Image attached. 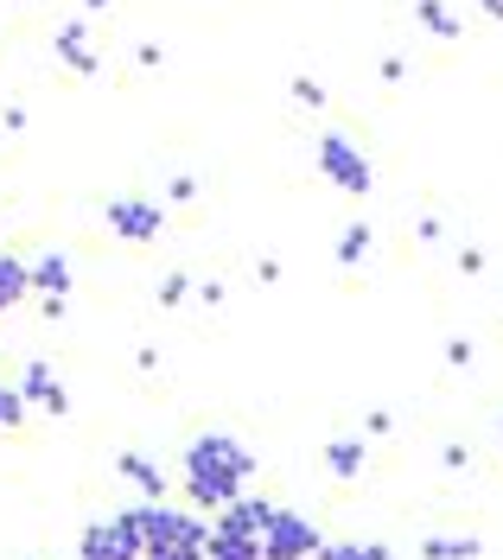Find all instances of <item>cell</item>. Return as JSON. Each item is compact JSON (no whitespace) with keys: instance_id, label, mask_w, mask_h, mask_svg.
I'll return each instance as SVG.
<instances>
[{"instance_id":"cell-21","label":"cell","mask_w":503,"mask_h":560,"mask_svg":"<svg viewBox=\"0 0 503 560\" xmlns=\"http://www.w3.org/2000/svg\"><path fill=\"white\" fill-rule=\"evenodd\" d=\"M440 465H446V471H466V465H471V446H459V440H453V446H440Z\"/></svg>"},{"instance_id":"cell-7","label":"cell","mask_w":503,"mask_h":560,"mask_svg":"<svg viewBox=\"0 0 503 560\" xmlns=\"http://www.w3.org/2000/svg\"><path fill=\"white\" fill-rule=\"evenodd\" d=\"M20 401H26V408H38V415H51V420H65L71 415V388L58 383V370H51V363H45V357H33V363H26V370H20Z\"/></svg>"},{"instance_id":"cell-9","label":"cell","mask_w":503,"mask_h":560,"mask_svg":"<svg viewBox=\"0 0 503 560\" xmlns=\"http://www.w3.org/2000/svg\"><path fill=\"white\" fill-rule=\"evenodd\" d=\"M274 510H281V503H268V497H249V490H243V497H230V503L217 510V523L236 528V535H249V541H261L268 523H274Z\"/></svg>"},{"instance_id":"cell-18","label":"cell","mask_w":503,"mask_h":560,"mask_svg":"<svg viewBox=\"0 0 503 560\" xmlns=\"http://www.w3.org/2000/svg\"><path fill=\"white\" fill-rule=\"evenodd\" d=\"M363 255H370V223H351V230L338 236V268H358Z\"/></svg>"},{"instance_id":"cell-19","label":"cell","mask_w":503,"mask_h":560,"mask_svg":"<svg viewBox=\"0 0 503 560\" xmlns=\"http://www.w3.org/2000/svg\"><path fill=\"white\" fill-rule=\"evenodd\" d=\"M20 420H26V401H20V388L0 383V433H13Z\"/></svg>"},{"instance_id":"cell-22","label":"cell","mask_w":503,"mask_h":560,"mask_svg":"<svg viewBox=\"0 0 503 560\" xmlns=\"http://www.w3.org/2000/svg\"><path fill=\"white\" fill-rule=\"evenodd\" d=\"M446 363H453V370H471V338H453V345H446Z\"/></svg>"},{"instance_id":"cell-24","label":"cell","mask_w":503,"mask_h":560,"mask_svg":"<svg viewBox=\"0 0 503 560\" xmlns=\"http://www.w3.org/2000/svg\"><path fill=\"white\" fill-rule=\"evenodd\" d=\"M141 560H204V548H153V555Z\"/></svg>"},{"instance_id":"cell-17","label":"cell","mask_w":503,"mask_h":560,"mask_svg":"<svg viewBox=\"0 0 503 560\" xmlns=\"http://www.w3.org/2000/svg\"><path fill=\"white\" fill-rule=\"evenodd\" d=\"M414 13H421V26H428L433 38H459V20H453L440 0H414Z\"/></svg>"},{"instance_id":"cell-15","label":"cell","mask_w":503,"mask_h":560,"mask_svg":"<svg viewBox=\"0 0 503 560\" xmlns=\"http://www.w3.org/2000/svg\"><path fill=\"white\" fill-rule=\"evenodd\" d=\"M478 555H484L478 535H428L421 541V560H478Z\"/></svg>"},{"instance_id":"cell-4","label":"cell","mask_w":503,"mask_h":560,"mask_svg":"<svg viewBox=\"0 0 503 560\" xmlns=\"http://www.w3.org/2000/svg\"><path fill=\"white\" fill-rule=\"evenodd\" d=\"M319 541L325 535L300 510H274V523L261 535V560H319Z\"/></svg>"},{"instance_id":"cell-13","label":"cell","mask_w":503,"mask_h":560,"mask_svg":"<svg viewBox=\"0 0 503 560\" xmlns=\"http://www.w3.org/2000/svg\"><path fill=\"white\" fill-rule=\"evenodd\" d=\"M204 560H261V541H249V535H236V528L211 523V535H204Z\"/></svg>"},{"instance_id":"cell-26","label":"cell","mask_w":503,"mask_h":560,"mask_svg":"<svg viewBox=\"0 0 503 560\" xmlns=\"http://www.w3.org/2000/svg\"><path fill=\"white\" fill-rule=\"evenodd\" d=\"M103 7H108V0H83V13H103Z\"/></svg>"},{"instance_id":"cell-8","label":"cell","mask_w":503,"mask_h":560,"mask_svg":"<svg viewBox=\"0 0 503 560\" xmlns=\"http://www.w3.org/2000/svg\"><path fill=\"white\" fill-rule=\"evenodd\" d=\"M108 230L121 243H153L166 230V205H153V198H115L108 205Z\"/></svg>"},{"instance_id":"cell-14","label":"cell","mask_w":503,"mask_h":560,"mask_svg":"<svg viewBox=\"0 0 503 560\" xmlns=\"http://www.w3.org/2000/svg\"><path fill=\"white\" fill-rule=\"evenodd\" d=\"M58 58H65L71 70H83V77L96 70V51H90V33H83V20H71V26H58Z\"/></svg>"},{"instance_id":"cell-16","label":"cell","mask_w":503,"mask_h":560,"mask_svg":"<svg viewBox=\"0 0 503 560\" xmlns=\"http://www.w3.org/2000/svg\"><path fill=\"white\" fill-rule=\"evenodd\" d=\"M319 560H389V541H319Z\"/></svg>"},{"instance_id":"cell-12","label":"cell","mask_w":503,"mask_h":560,"mask_svg":"<svg viewBox=\"0 0 503 560\" xmlns=\"http://www.w3.org/2000/svg\"><path fill=\"white\" fill-rule=\"evenodd\" d=\"M363 440L358 433H338V440H325V471H331V478H344V485H351V478H363Z\"/></svg>"},{"instance_id":"cell-2","label":"cell","mask_w":503,"mask_h":560,"mask_svg":"<svg viewBox=\"0 0 503 560\" xmlns=\"http://www.w3.org/2000/svg\"><path fill=\"white\" fill-rule=\"evenodd\" d=\"M134 510V528H141V555H153V548H204V535H211V523L204 516H191V510H173L166 497L160 503H128Z\"/></svg>"},{"instance_id":"cell-3","label":"cell","mask_w":503,"mask_h":560,"mask_svg":"<svg viewBox=\"0 0 503 560\" xmlns=\"http://www.w3.org/2000/svg\"><path fill=\"white\" fill-rule=\"evenodd\" d=\"M77 560H141V528H134V510L96 516V523L77 535Z\"/></svg>"},{"instance_id":"cell-23","label":"cell","mask_w":503,"mask_h":560,"mask_svg":"<svg viewBox=\"0 0 503 560\" xmlns=\"http://www.w3.org/2000/svg\"><path fill=\"white\" fill-rule=\"evenodd\" d=\"M293 96H300L306 108H319V103H325V90L313 83V77H300V83H293Z\"/></svg>"},{"instance_id":"cell-6","label":"cell","mask_w":503,"mask_h":560,"mask_svg":"<svg viewBox=\"0 0 503 560\" xmlns=\"http://www.w3.org/2000/svg\"><path fill=\"white\" fill-rule=\"evenodd\" d=\"M26 275H33L38 313H45V318H65V300H71V255L45 248V255H33V261H26Z\"/></svg>"},{"instance_id":"cell-5","label":"cell","mask_w":503,"mask_h":560,"mask_svg":"<svg viewBox=\"0 0 503 560\" xmlns=\"http://www.w3.org/2000/svg\"><path fill=\"white\" fill-rule=\"evenodd\" d=\"M319 173L331 178L338 191H351V198H370V185H376L370 160H363V153H358L344 135H325V140H319Z\"/></svg>"},{"instance_id":"cell-1","label":"cell","mask_w":503,"mask_h":560,"mask_svg":"<svg viewBox=\"0 0 503 560\" xmlns=\"http://www.w3.org/2000/svg\"><path fill=\"white\" fill-rule=\"evenodd\" d=\"M261 458L236 440V433H198L179 453V485L191 510H223L230 497H243Z\"/></svg>"},{"instance_id":"cell-25","label":"cell","mask_w":503,"mask_h":560,"mask_svg":"<svg viewBox=\"0 0 503 560\" xmlns=\"http://www.w3.org/2000/svg\"><path fill=\"white\" fill-rule=\"evenodd\" d=\"M484 13H491V20H503V0H484Z\"/></svg>"},{"instance_id":"cell-20","label":"cell","mask_w":503,"mask_h":560,"mask_svg":"<svg viewBox=\"0 0 503 560\" xmlns=\"http://www.w3.org/2000/svg\"><path fill=\"white\" fill-rule=\"evenodd\" d=\"M185 293H191V280H185V275H166V280H160V306H179Z\"/></svg>"},{"instance_id":"cell-11","label":"cell","mask_w":503,"mask_h":560,"mask_svg":"<svg viewBox=\"0 0 503 560\" xmlns=\"http://www.w3.org/2000/svg\"><path fill=\"white\" fill-rule=\"evenodd\" d=\"M33 300V275H26V255H0V318L13 306Z\"/></svg>"},{"instance_id":"cell-10","label":"cell","mask_w":503,"mask_h":560,"mask_svg":"<svg viewBox=\"0 0 503 560\" xmlns=\"http://www.w3.org/2000/svg\"><path fill=\"white\" fill-rule=\"evenodd\" d=\"M115 471H121V478H128V485L141 490L147 503H160V497H166V490H173V478H166V471H160V465H153V458H147V453H134V446H128V453L115 458Z\"/></svg>"}]
</instances>
